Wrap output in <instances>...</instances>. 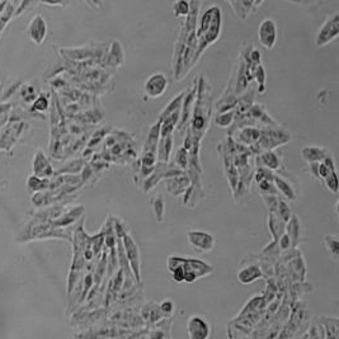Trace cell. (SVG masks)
Masks as SVG:
<instances>
[{"label": "cell", "mask_w": 339, "mask_h": 339, "mask_svg": "<svg viewBox=\"0 0 339 339\" xmlns=\"http://www.w3.org/2000/svg\"><path fill=\"white\" fill-rule=\"evenodd\" d=\"M210 119H211V89L209 81L203 76L197 83V96L194 106L191 115V124L188 134L192 137V144H199L203 135L209 130Z\"/></svg>", "instance_id": "6da1fadb"}, {"label": "cell", "mask_w": 339, "mask_h": 339, "mask_svg": "<svg viewBox=\"0 0 339 339\" xmlns=\"http://www.w3.org/2000/svg\"><path fill=\"white\" fill-rule=\"evenodd\" d=\"M221 27H222L221 8L216 4H211L203 12L201 21H199L198 28L196 29L197 50L192 60V68L198 62V59L202 56L206 48L211 46L220 37Z\"/></svg>", "instance_id": "7a4b0ae2"}, {"label": "cell", "mask_w": 339, "mask_h": 339, "mask_svg": "<svg viewBox=\"0 0 339 339\" xmlns=\"http://www.w3.org/2000/svg\"><path fill=\"white\" fill-rule=\"evenodd\" d=\"M159 137H160V121L150 127L149 134H147L146 141L144 145L143 154L140 159V174L143 177H149L153 173L156 163V151H158Z\"/></svg>", "instance_id": "3957f363"}, {"label": "cell", "mask_w": 339, "mask_h": 339, "mask_svg": "<svg viewBox=\"0 0 339 339\" xmlns=\"http://www.w3.org/2000/svg\"><path fill=\"white\" fill-rule=\"evenodd\" d=\"M169 266H179L183 269L184 282L192 283L198 278L207 276L214 271V268L199 259L182 258V257H169Z\"/></svg>", "instance_id": "277c9868"}, {"label": "cell", "mask_w": 339, "mask_h": 339, "mask_svg": "<svg viewBox=\"0 0 339 339\" xmlns=\"http://www.w3.org/2000/svg\"><path fill=\"white\" fill-rule=\"evenodd\" d=\"M339 36V12H334L332 16L321 24L315 34V45L316 47H324L333 42Z\"/></svg>", "instance_id": "5b68a950"}, {"label": "cell", "mask_w": 339, "mask_h": 339, "mask_svg": "<svg viewBox=\"0 0 339 339\" xmlns=\"http://www.w3.org/2000/svg\"><path fill=\"white\" fill-rule=\"evenodd\" d=\"M218 153H220V158L222 160V167H224L225 175H226V179L229 181V184L231 187V191H233V194L235 196L238 190V183H239V175H238V170L235 168L233 162V155H231V151L227 146L226 140L222 141V143L218 145Z\"/></svg>", "instance_id": "8992f818"}, {"label": "cell", "mask_w": 339, "mask_h": 339, "mask_svg": "<svg viewBox=\"0 0 339 339\" xmlns=\"http://www.w3.org/2000/svg\"><path fill=\"white\" fill-rule=\"evenodd\" d=\"M187 240L193 249L201 253H209L215 248V237L211 233L202 230H190L187 233Z\"/></svg>", "instance_id": "52a82bcc"}, {"label": "cell", "mask_w": 339, "mask_h": 339, "mask_svg": "<svg viewBox=\"0 0 339 339\" xmlns=\"http://www.w3.org/2000/svg\"><path fill=\"white\" fill-rule=\"evenodd\" d=\"M187 332L190 339H210L211 325L202 315H192L187 320Z\"/></svg>", "instance_id": "ba28073f"}, {"label": "cell", "mask_w": 339, "mask_h": 339, "mask_svg": "<svg viewBox=\"0 0 339 339\" xmlns=\"http://www.w3.org/2000/svg\"><path fill=\"white\" fill-rule=\"evenodd\" d=\"M277 24L272 18H265L259 24L258 42L266 50H272L277 44Z\"/></svg>", "instance_id": "9c48e42d"}, {"label": "cell", "mask_w": 339, "mask_h": 339, "mask_svg": "<svg viewBox=\"0 0 339 339\" xmlns=\"http://www.w3.org/2000/svg\"><path fill=\"white\" fill-rule=\"evenodd\" d=\"M168 88V78L163 73H154L146 79L144 89L146 99H156L165 93Z\"/></svg>", "instance_id": "30bf717a"}, {"label": "cell", "mask_w": 339, "mask_h": 339, "mask_svg": "<svg viewBox=\"0 0 339 339\" xmlns=\"http://www.w3.org/2000/svg\"><path fill=\"white\" fill-rule=\"evenodd\" d=\"M197 83L198 80H194L192 87L186 91V96L183 98V103H182V109H181V119L178 122L177 130L178 132H183L184 128L187 127V123L190 122L191 115H192V109L194 106V100H196L197 96Z\"/></svg>", "instance_id": "8fae6325"}, {"label": "cell", "mask_w": 339, "mask_h": 339, "mask_svg": "<svg viewBox=\"0 0 339 339\" xmlns=\"http://www.w3.org/2000/svg\"><path fill=\"white\" fill-rule=\"evenodd\" d=\"M122 243H123V248L126 250V257H127L130 266L132 268L135 277L137 281H140V254H139V248H137L136 243H135L134 238L131 237L130 234H124L122 237Z\"/></svg>", "instance_id": "7c38bea8"}, {"label": "cell", "mask_w": 339, "mask_h": 339, "mask_svg": "<svg viewBox=\"0 0 339 339\" xmlns=\"http://www.w3.org/2000/svg\"><path fill=\"white\" fill-rule=\"evenodd\" d=\"M165 186H167V190H168V192L170 193L171 196H181V194L187 193V190L190 188V177L184 171H182L181 174L167 178L165 179Z\"/></svg>", "instance_id": "4fadbf2b"}, {"label": "cell", "mask_w": 339, "mask_h": 339, "mask_svg": "<svg viewBox=\"0 0 339 339\" xmlns=\"http://www.w3.org/2000/svg\"><path fill=\"white\" fill-rule=\"evenodd\" d=\"M47 34V24L45 18L41 14H37L32 19L28 25V36L36 45H41L45 41Z\"/></svg>", "instance_id": "5bb4252c"}, {"label": "cell", "mask_w": 339, "mask_h": 339, "mask_svg": "<svg viewBox=\"0 0 339 339\" xmlns=\"http://www.w3.org/2000/svg\"><path fill=\"white\" fill-rule=\"evenodd\" d=\"M302 160L308 164L321 163L327 156L330 155V151L321 146H304L300 151Z\"/></svg>", "instance_id": "9a60e30c"}, {"label": "cell", "mask_w": 339, "mask_h": 339, "mask_svg": "<svg viewBox=\"0 0 339 339\" xmlns=\"http://www.w3.org/2000/svg\"><path fill=\"white\" fill-rule=\"evenodd\" d=\"M227 4L231 6L238 17L242 21H245L250 13L255 10V8H259V5L263 4V1H246V0H238V1H227Z\"/></svg>", "instance_id": "2e32d148"}, {"label": "cell", "mask_w": 339, "mask_h": 339, "mask_svg": "<svg viewBox=\"0 0 339 339\" xmlns=\"http://www.w3.org/2000/svg\"><path fill=\"white\" fill-rule=\"evenodd\" d=\"M273 184L276 187L277 192H280L285 198L289 199V201H295L297 193H296V190L293 188V186L289 179H286V178L282 177L278 173H274Z\"/></svg>", "instance_id": "e0dca14e"}, {"label": "cell", "mask_w": 339, "mask_h": 339, "mask_svg": "<svg viewBox=\"0 0 339 339\" xmlns=\"http://www.w3.org/2000/svg\"><path fill=\"white\" fill-rule=\"evenodd\" d=\"M257 164L258 167H263L274 173V171L280 170L282 162H281L280 155H277L274 151H265L257 156Z\"/></svg>", "instance_id": "ac0fdd59"}, {"label": "cell", "mask_w": 339, "mask_h": 339, "mask_svg": "<svg viewBox=\"0 0 339 339\" xmlns=\"http://www.w3.org/2000/svg\"><path fill=\"white\" fill-rule=\"evenodd\" d=\"M237 277L238 281H239L242 285H249V283L254 282V281L263 277V273H262L259 266L249 265L246 266V267L240 268L239 271H238Z\"/></svg>", "instance_id": "d6986e66"}, {"label": "cell", "mask_w": 339, "mask_h": 339, "mask_svg": "<svg viewBox=\"0 0 339 339\" xmlns=\"http://www.w3.org/2000/svg\"><path fill=\"white\" fill-rule=\"evenodd\" d=\"M171 150H173V135L159 137L156 160H159V163H162V164H168L171 155Z\"/></svg>", "instance_id": "ffe728a7"}, {"label": "cell", "mask_w": 339, "mask_h": 339, "mask_svg": "<svg viewBox=\"0 0 339 339\" xmlns=\"http://www.w3.org/2000/svg\"><path fill=\"white\" fill-rule=\"evenodd\" d=\"M33 171L34 174L38 175V177H48V175H52V168H51V165L48 164L47 159L45 158V155L42 154V151H37V154L34 156Z\"/></svg>", "instance_id": "44dd1931"}, {"label": "cell", "mask_w": 339, "mask_h": 339, "mask_svg": "<svg viewBox=\"0 0 339 339\" xmlns=\"http://www.w3.org/2000/svg\"><path fill=\"white\" fill-rule=\"evenodd\" d=\"M287 224L289 225L286 226V235L291 240V244L296 246L300 242V220L297 218V216L292 215Z\"/></svg>", "instance_id": "7402d4cb"}, {"label": "cell", "mask_w": 339, "mask_h": 339, "mask_svg": "<svg viewBox=\"0 0 339 339\" xmlns=\"http://www.w3.org/2000/svg\"><path fill=\"white\" fill-rule=\"evenodd\" d=\"M151 202V207H153L154 216H155L156 221L162 222L164 220V214H165V205H164V198H163V194L158 193L155 196L151 197L150 199Z\"/></svg>", "instance_id": "603a6c76"}, {"label": "cell", "mask_w": 339, "mask_h": 339, "mask_svg": "<svg viewBox=\"0 0 339 339\" xmlns=\"http://www.w3.org/2000/svg\"><path fill=\"white\" fill-rule=\"evenodd\" d=\"M234 121H235V109H233V111H227V112L218 113L215 120H214L216 126H218V127L221 128L230 127L231 124L234 123Z\"/></svg>", "instance_id": "cb8c5ba5"}, {"label": "cell", "mask_w": 339, "mask_h": 339, "mask_svg": "<svg viewBox=\"0 0 339 339\" xmlns=\"http://www.w3.org/2000/svg\"><path fill=\"white\" fill-rule=\"evenodd\" d=\"M123 62V53H122V48L120 46V44L117 41H115L112 44V48L109 51V57H108V64L112 66L121 65Z\"/></svg>", "instance_id": "d4e9b609"}, {"label": "cell", "mask_w": 339, "mask_h": 339, "mask_svg": "<svg viewBox=\"0 0 339 339\" xmlns=\"http://www.w3.org/2000/svg\"><path fill=\"white\" fill-rule=\"evenodd\" d=\"M190 10H191L190 1H184V0L177 1V3H174L173 4V6H171L173 16H174V18L177 19L187 18L188 14H190Z\"/></svg>", "instance_id": "484cf974"}, {"label": "cell", "mask_w": 339, "mask_h": 339, "mask_svg": "<svg viewBox=\"0 0 339 339\" xmlns=\"http://www.w3.org/2000/svg\"><path fill=\"white\" fill-rule=\"evenodd\" d=\"M324 239V244L327 246L328 252L330 253V255L333 258H338L339 254V239L337 235H325L323 238Z\"/></svg>", "instance_id": "4316f807"}, {"label": "cell", "mask_w": 339, "mask_h": 339, "mask_svg": "<svg viewBox=\"0 0 339 339\" xmlns=\"http://www.w3.org/2000/svg\"><path fill=\"white\" fill-rule=\"evenodd\" d=\"M254 78L257 79V83H258V93L265 94L266 92V72L263 65H258L254 72Z\"/></svg>", "instance_id": "83f0119b"}, {"label": "cell", "mask_w": 339, "mask_h": 339, "mask_svg": "<svg viewBox=\"0 0 339 339\" xmlns=\"http://www.w3.org/2000/svg\"><path fill=\"white\" fill-rule=\"evenodd\" d=\"M188 155H190V153L183 146L178 149L177 156H175V165H178L181 170H184L188 167Z\"/></svg>", "instance_id": "f1b7e54d"}, {"label": "cell", "mask_w": 339, "mask_h": 339, "mask_svg": "<svg viewBox=\"0 0 339 339\" xmlns=\"http://www.w3.org/2000/svg\"><path fill=\"white\" fill-rule=\"evenodd\" d=\"M324 183H325V187H327L328 190L330 191L332 193H338V175H337V170L332 171L329 175H328L325 179H324Z\"/></svg>", "instance_id": "f546056e"}, {"label": "cell", "mask_w": 339, "mask_h": 339, "mask_svg": "<svg viewBox=\"0 0 339 339\" xmlns=\"http://www.w3.org/2000/svg\"><path fill=\"white\" fill-rule=\"evenodd\" d=\"M47 108H48V100H47V98L45 96H40L36 99V102H34L33 109L42 112V111H46Z\"/></svg>", "instance_id": "4dcf8cb0"}, {"label": "cell", "mask_w": 339, "mask_h": 339, "mask_svg": "<svg viewBox=\"0 0 339 339\" xmlns=\"http://www.w3.org/2000/svg\"><path fill=\"white\" fill-rule=\"evenodd\" d=\"M160 309H162L164 313H169V311H173L174 310V305H173V302L170 301V300H165V301L162 302V305H160Z\"/></svg>", "instance_id": "1f68e13d"}]
</instances>
